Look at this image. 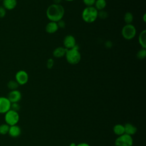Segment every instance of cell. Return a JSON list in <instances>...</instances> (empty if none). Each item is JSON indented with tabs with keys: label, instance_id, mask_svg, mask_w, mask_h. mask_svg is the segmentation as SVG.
I'll list each match as a JSON object with an SVG mask.
<instances>
[{
	"label": "cell",
	"instance_id": "3957f363",
	"mask_svg": "<svg viewBox=\"0 0 146 146\" xmlns=\"http://www.w3.org/2000/svg\"><path fill=\"white\" fill-rule=\"evenodd\" d=\"M98 11L94 6L86 7L82 13V18L87 23L94 22L98 18Z\"/></svg>",
	"mask_w": 146,
	"mask_h": 146
},
{
	"label": "cell",
	"instance_id": "484cf974",
	"mask_svg": "<svg viewBox=\"0 0 146 146\" xmlns=\"http://www.w3.org/2000/svg\"><path fill=\"white\" fill-rule=\"evenodd\" d=\"M95 1L96 0H83V2L86 7L94 6Z\"/></svg>",
	"mask_w": 146,
	"mask_h": 146
},
{
	"label": "cell",
	"instance_id": "9a60e30c",
	"mask_svg": "<svg viewBox=\"0 0 146 146\" xmlns=\"http://www.w3.org/2000/svg\"><path fill=\"white\" fill-rule=\"evenodd\" d=\"M124 132L125 134L128 135H132L136 133L137 131V128L133 124L131 123H127L124 125Z\"/></svg>",
	"mask_w": 146,
	"mask_h": 146
},
{
	"label": "cell",
	"instance_id": "7c38bea8",
	"mask_svg": "<svg viewBox=\"0 0 146 146\" xmlns=\"http://www.w3.org/2000/svg\"><path fill=\"white\" fill-rule=\"evenodd\" d=\"M21 133V129L18 125L10 126L8 134L12 137L15 138L18 137Z\"/></svg>",
	"mask_w": 146,
	"mask_h": 146
},
{
	"label": "cell",
	"instance_id": "ba28073f",
	"mask_svg": "<svg viewBox=\"0 0 146 146\" xmlns=\"http://www.w3.org/2000/svg\"><path fill=\"white\" fill-rule=\"evenodd\" d=\"M11 102L7 97L0 96V113L5 114L10 110Z\"/></svg>",
	"mask_w": 146,
	"mask_h": 146
},
{
	"label": "cell",
	"instance_id": "277c9868",
	"mask_svg": "<svg viewBox=\"0 0 146 146\" xmlns=\"http://www.w3.org/2000/svg\"><path fill=\"white\" fill-rule=\"evenodd\" d=\"M121 33L125 39L132 40L136 35V29L132 24H126L123 27Z\"/></svg>",
	"mask_w": 146,
	"mask_h": 146
},
{
	"label": "cell",
	"instance_id": "83f0119b",
	"mask_svg": "<svg viewBox=\"0 0 146 146\" xmlns=\"http://www.w3.org/2000/svg\"><path fill=\"white\" fill-rule=\"evenodd\" d=\"M57 24H58V27L60 28V29H63L66 26V23H65V22L63 19H61L59 21H58L57 22Z\"/></svg>",
	"mask_w": 146,
	"mask_h": 146
},
{
	"label": "cell",
	"instance_id": "cb8c5ba5",
	"mask_svg": "<svg viewBox=\"0 0 146 146\" xmlns=\"http://www.w3.org/2000/svg\"><path fill=\"white\" fill-rule=\"evenodd\" d=\"M54 64V60L52 58H49L46 62V67L48 69H51L53 67Z\"/></svg>",
	"mask_w": 146,
	"mask_h": 146
},
{
	"label": "cell",
	"instance_id": "d4e9b609",
	"mask_svg": "<svg viewBox=\"0 0 146 146\" xmlns=\"http://www.w3.org/2000/svg\"><path fill=\"white\" fill-rule=\"evenodd\" d=\"M20 108H21V107L18 103H13L11 104L10 109L13 111L18 112L20 110Z\"/></svg>",
	"mask_w": 146,
	"mask_h": 146
},
{
	"label": "cell",
	"instance_id": "5b68a950",
	"mask_svg": "<svg viewBox=\"0 0 146 146\" xmlns=\"http://www.w3.org/2000/svg\"><path fill=\"white\" fill-rule=\"evenodd\" d=\"M5 123L9 125H16L19 120V115L18 112L10 110L7 112L5 113L4 116Z\"/></svg>",
	"mask_w": 146,
	"mask_h": 146
},
{
	"label": "cell",
	"instance_id": "ac0fdd59",
	"mask_svg": "<svg viewBox=\"0 0 146 146\" xmlns=\"http://www.w3.org/2000/svg\"><path fill=\"white\" fill-rule=\"evenodd\" d=\"M113 131L114 133H115L116 135H117L118 136H120V135L125 133L124 125L120 124L115 125L113 128Z\"/></svg>",
	"mask_w": 146,
	"mask_h": 146
},
{
	"label": "cell",
	"instance_id": "6da1fadb",
	"mask_svg": "<svg viewBox=\"0 0 146 146\" xmlns=\"http://www.w3.org/2000/svg\"><path fill=\"white\" fill-rule=\"evenodd\" d=\"M64 13V9L62 5L53 3L47 7L46 14L50 21L58 22L63 19Z\"/></svg>",
	"mask_w": 146,
	"mask_h": 146
},
{
	"label": "cell",
	"instance_id": "2e32d148",
	"mask_svg": "<svg viewBox=\"0 0 146 146\" xmlns=\"http://www.w3.org/2000/svg\"><path fill=\"white\" fill-rule=\"evenodd\" d=\"M139 43L142 48H146V30H143L138 36Z\"/></svg>",
	"mask_w": 146,
	"mask_h": 146
},
{
	"label": "cell",
	"instance_id": "f1b7e54d",
	"mask_svg": "<svg viewBox=\"0 0 146 146\" xmlns=\"http://www.w3.org/2000/svg\"><path fill=\"white\" fill-rule=\"evenodd\" d=\"M104 45L107 48H111L113 46V43L111 40H107L104 43Z\"/></svg>",
	"mask_w": 146,
	"mask_h": 146
},
{
	"label": "cell",
	"instance_id": "4fadbf2b",
	"mask_svg": "<svg viewBox=\"0 0 146 146\" xmlns=\"http://www.w3.org/2000/svg\"><path fill=\"white\" fill-rule=\"evenodd\" d=\"M17 5V0H3L2 6L7 10H11L16 7Z\"/></svg>",
	"mask_w": 146,
	"mask_h": 146
},
{
	"label": "cell",
	"instance_id": "52a82bcc",
	"mask_svg": "<svg viewBox=\"0 0 146 146\" xmlns=\"http://www.w3.org/2000/svg\"><path fill=\"white\" fill-rule=\"evenodd\" d=\"M15 80L19 85H25L29 80V75L25 70H19L15 75Z\"/></svg>",
	"mask_w": 146,
	"mask_h": 146
},
{
	"label": "cell",
	"instance_id": "44dd1931",
	"mask_svg": "<svg viewBox=\"0 0 146 146\" xmlns=\"http://www.w3.org/2000/svg\"><path fill=\"white\" fill-rule=\"evenodd\" d=\"M10 125L7 124L6 123L1 124L0 125V134L2 135H5L8 133L9 130Z\"/></svg>",
	"mask_w": 146,
	"mask_h": 146
},
{
	"label": "cell",
	"instance_id": "836d02e7",
	"mask_svg": "<svg viewBox=\"0 0 146 146\" xmlns=\"http://www.w3.org/2000/svg\"><path fill=\"white\" fill-rule=\"evenodd\" d=\"M3 1V0H0V1Z\"/></svg>",
	"mask_w": 146,
	"mask_h": 146
},
{
	"label": "cell",
	"instance_id": "8fae6325",
	"mask_svg": "<svg viewBox=\"0 0 146 146\" xmlns=\"http://www.w3.org/2000/svg\"><path fill=\"white\" fill-rule=\"evenodd\" d=\"M59 29L57 22L50 21L46 25L45 27V30L47 33L52 34L55 33Z\"/></svg>",
	"mask_w": 146,
	"mask_h": 146
},
{
	"label": "cell",
	"instance_id": "1f68e13d",
	"mask_svg": "<svg viewBox=\"0 0 146 146\" xmlns=\"http://www.w3.org/2000/svg\"><path fill=\"white\" fill-rule=\"evenodd\" d=\"M70 146H76V144L75 143H72L70 144Z\"/></svg>",
	"mask_w": 146,
	"mask_h": 146
},
{
	"label": "cell",
	"instance_id": "d6986e66",
	"mask_svg": "<svg viewBox=\"0 0 146 146\" xmlns=\"http://www.w3.org/2000/svg\"><path fill=\"white\" fill-rule=\"evenodd\" d=\"M123 19L124 22L126 24H132V22L133 20V15L132 13L129 11H127L124 15Z\"/></svg>",
	"mask_w": 146,
	"mask_h": 146
},
{
	"label": "cell",
	"instance_id": "4dcf8cb0",
	"mask_svg": "<svg viewBox=\"0 0 146 146\" xmlns=\"http://www.w3.org/2000/svg\"><path fill=\"white\" fill-rule=\"evenodd\" d=\"M143 20L144 22H145V23L146 22V14L145 13H144L143 16Z\"/></svg>",
	"mask_w": 146,
	"mask_h": 146
},
{
	"label": "cell",
	"instance_id": "30bf717a",
	"mask_svg": "<svg viewBox=\"0 0 146 146\" xmlns=\"http://www.w3.org/2000/svg\"><path fill=\"white\" fill-rule=\"evenodd\" d=\"M64 47L67 50L72 48L76 44V39L75 37L72 35H66L63 41Z\"/></svg>",
	"mask_w": 146,
	"mask_h": 146
},
{
	"label": "cell",
	"instance_id": "4316f807",
	"mask_svg": "<svg viewBox=\"0 0 146 146\" xmlns=\"http://www.w3.org/2000/svg\"><path fill=\"white\" fill-rule=\"evenodd\" d=\"M6 10L2 6H0V18H4L6 16Z\"/></svg>",
	"mask_w": 146,
	"mask_h": 146
},
{
	"label": "cell",
	"instance_id": "8992f818",
	"mask_svg": "<svg viewBox=\"0 0 146 146\" xmlns=\"http://www.w3.org/2000/svg\"><path fill=\"white\" fill-rule=\"evenodd\" d=\"M115 146H132L133 139L131 136L124 133L119 137L115 141Z\"/></svg>",
	"mask_w": 146,
	"mask_h": 146
},
{
	"label": "cell",
	"instance_id": "ffe728a7",
	"mask_svg": "<svg viewBox=\"0 0 146 146\" xmlns=\"http://www.w3.org/2000/svg\"><path fill=\"white\" fill-rule=\"evenodd\" d=\"M19 84L18 83L16 82L15 80H11L10 81L8 82V83H7V87H8V88L9 90H17V88L19 87Z\"/></svg>",
	"mask_w": 146,
	"mask_h": 146
},
{
	"label": "cell",
	"instance_id": "603a6c76",
	"mask_svg": "<svg viewBox=\"0 0 146 146\" xmlns=\"http://www.w3.org/2000/svg\"><path fill=\"white\" fill-rule=\"evenodd\" d=\"M108 16V14L107 11L103 10L101 11H98V18H99L100 19H106Z\"/></svg>",
	"mask_w": 146,
	"mask_h": 146
},
{
	"label": "cell",
	"instance_id": "7a4b0ae2",
	"mask_svg": "<svg viewBox=\"0 0 146 146\" xmlns=\"http://www.w3.org/2000/svg\"><path fill=\"white\" fill-rule=\"evenodd\" d=\"M64 56L67 62L70 64L75 65L79 63L81 60L79 46L76 44L72 48L67 50Z\"/></svg>",
	"mask_w": 146,
	"mask_h": 146
},
{
	"label": "cell",
	"instance_id": "9c48e42d",
	"mask_svg": "<svg viewBox=\"0 0 146 146\" xmlns=\"http://www.w3.org/2000/svg\"><path fill=\"white\" fill-rule=\"evenodd\" d=\"M7 98L11 103H18L22 98V94L18 90H11L9 92Z\"/></svg>",
	"mask_w": 146,
	"mask_h": 146
},
{
	"label": "cell",
	"instance_id": "e0dca14e",
	"mask_svg": "<svg viewBox=\"0 0 146 146\" xmlns=\"http://www.w3.org/2000/svg\"><path fill=\"white\" fill-rule=\"evenodd\" d=\"M107 6L106 0H96L94 7L98 11L103 10Z\"/></svg>",
	"mask_w": 146,
	"mask_h": 146
},
{
	"label": "cell",
	"instance_id": "f546056e",
	"mask_svg": "<svg viewBox=\"0 0 146 146\" xmlns=\"http://www.w3.org/2000/svg\"><path fill=\"white\" fill-rule=\"evenodd\" d=\"M76 146H90V145L86 143H82L77 144Z\"/></svg>",
	"mask_w": 146,
	"mask_h": 146
},
{
	"label": "cell",
	"instance_id": "7402d4cb",
	"mask_svg": "<svg viewBox=\"0 0 146 146\" xmlns=\"http://www.w3.org/2000/svg\"><path fill=\"white\" fill-rule=\"evenodd\" d=\"M146 56V48H141L136 54V57L137 59L142 60L145 59Z\"/></svg>",
	"mask_w": 146,
	"mask_h": 146
},
{
	"label": "cell",
	"instance_id": "5bb4252c",
	"mask_svg": "<svg viewBox=\"0 0 146 146\" xmlns=\"http://www.w3.org/2000/svg\"><path fill=\"white\" fill-rule=\"evenodd\" d=\"M67 49L64 47H58L52 52V55L55 58H61L65 56Z\"/></svg>",
	"mask_w": 146,
	"mask_h": 146
},
{
	"label": "cell",
	"instance_id": "d6a6232c",
	"mask_svg": "<svg viewBox=\"0 0 146 146\" xmlns=\"http://www.w3.org/2000/svg\"><path fill=\"white\" fill-rule=\"evenodd\" d=\"M66 1H67V2H72V1H74L75 0H64Z\"/></svg>",
	"mask_w": 146,
	"mask_h": 146
}]
</instances>
